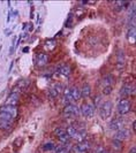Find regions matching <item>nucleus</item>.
I'll list each match as a JSON object with an SVG mask.
<instances>
[{
    "label": "nucleus",
    "instance_id": "2",
    "mask_svg": "<svg viewBox=\"0 0 136 153\" xmlns=\"http://www.w3.org/2000/svg\"><path fill=\"white\" fill-rule=\"evenodd\" d=\"M112 108H113V105L111 101H105L102 106H100V111H99V114H100V117L103 120H106L111 116L112 114Z\"/></svg>",
    "mask_w": 136,
    "mask_h": 153
},
{
    "label": "nucleus",
    "instance_id": "29",
    "mask_svg": "<svg viewBox=\"0 0 136 153\" xmlns=\"http://www.w3.org/2000/svg\"><path fill=\"white\" fill-rule=\"evenodd\" d=\"M131 153H136V147H133L131 148Z\"/></svg>",
    "mask_w": 136,
    "mask_h": 153
},
{
    "label": "nucleus",
    "instance_id": "7",
    "mask_svg": "<svg viewBox=\"0 0 136 153\" xmlns=\"http://www.w3.org/2000/svg\"><path fill=\"white\" fill-rule=\"evenodd\" d=\"M13 120L14 119L9 117L8 115L0 113V129H5V130L11 129L12 125H13Z\"/></svg>",
    "mask_w": 136,
    "mask_h": 153
},
{
    "label": "nucleus",
    "instance_id": "3",
    "mask_svg": "<svg viewBox=\"0 0 136 153\" xmlns=\"http://www.w3.org/2000/svg\"><path fill=\"white\" fill-rule=\"evenodd\" d=\"M131 109V104L128 99H121L118 104V113L120 115H125L128 114Z\"/></svg>",
    "mask_w": 136,
    "mask_h": 153
},
{
    "label": "nucleus",
    "instance_id": "23",
    "mask_svg": "<svg viewBox=\"0 0 136 153\" xmlns=\"http://www.w3.org/2000/svg\"><path fill=\"white\" fill-rule=\"evenodd\" d=\"M112 145H113V146H114V148H115V150H118V151L122 148V144H121V142H120V140H117V139H113Z\"/></svg>",
    "mask_w": 136,
    "mask_h": 153
},
{
    "label": "nucleus",
    "instance_id": "4",
    "mask_svg": "<svg viewBox=\"0 0 136 153\" xmlns=\"http://www.w3.org/2000/svg\"><path fill=\"white\" fill-rule=\"evenodd\" d=\"M0 113L8 115L12 119H15L17 116V108L15 106H11V105H4L0 107Z\"/></svg>",
    "mask_w": 136,
    "mask_h": 153
},
{
    "label": "nucleus",
    "instance_id": "11",
    "mask_svg": "<svg viewBox=\"0 0 136 153\" xmlns=\"http://www.w3.org/2000/svg\"><path fill=\"white\" fill-rule=\"evenodd\" d=\"M134 91H135L134 86H131L130 84H125V85L121 87V90H120V96L126 99V98L129 97L130 95H134Z\"/></svg>",
    "mask_w": 136,
    "mask_h": 153
},
{
    "label": "nucleus",
    "instance_id": "15",
    "mask_svg": "<svg viewBox=\"0 0 136 153\" xmlns=\"http://www.w3.org/2000/svg\"><path fill=\"white\" fill-rule=\"evenodd\" d=\"M129 137V130H127V129H120V130H118L117 131V134H115V136H114V139H117V140H123V139H127Z\"/></svg>",
    "mask_w": 136,
    "mask_h": 153
},
{
    "label": "nucleus",
    "instance_id": "17",
    "mask_svg": "<svg viewBox=\"0 0 136 153\" xmlns=\"http://www.w3.org/2000/svg\"><path fill=\"white\" fill-rule=\"evenodd\" d=\"M58 73L61 74L62 76H69V74H70V67L68 65H61L58 68Z\"/></svg>",
    "mask_w": 136,
    "mask_h": 153
},
{
    "label": "nucleus",
    "instance_id": "9",
    "mask_svg": "<svg viewBox=\"0 0 136 153\" xmlns=\"http://www.w3.org/2000/svg\"><path fill=\"white\" fill-rule=\"evenodd\" d=\"M123 125H125L123 119H114V120H112V121L110 122V125H108V128H110L111 130H117V131H118V130L122 129Z\"/></svg>",
    "mask_w": 136,
    "mask_h": 153
},
{
    "label": "nucleus",
    "instance_id": "25",
    "mask_svg": "<svg viewBox=\"0 0 136 153\" xmlns=\"http://www.w3.org/2000/svg\"><path fill=\"white\" fill-rule=\"evenodd\" d=\"M114 5H115V8L118 9V11H120V9H122L123 8V6L126 5L123 1H118V3H114Z\"/></svg>",
    "mask_w": 136,
    "mask_h": 153
},
{
    "label": "nucleus",
    "instance_id": "19",
    "mask_svg": "<svg viewBox=\"0 0 136 153\" xmlns=\"http://www.w3.org/2000/svg\"><path fill=\"white\" fill-rule=\"evenodd\" d=\"M56 46H57L56 39H48V40H46V43H45V47H46L48 51L54 50V48H56Z\"/></svg>",
    "mask_w": 136,
    "mask_h": 153
},
{
    "label": "nucleus",
    "instance_id": "16",
    "mask_svg": "<svg viewBox=\"0 0 136 153\" xmlns=\"http://www.w3.org/2000/svg\"><path fill=\"white\" fill-rule=\"evenodd\" d=\"M19 92H12L9 95V97L7 98V105H11V106H16L17 103H19Z\"/></svg>",
    "mask_w": 136,
    "mask_h": 153
},
{
    "label": "nucleus",
    "instance_id": "14",
    "mask_svg": "<svg viewBox=\"0 0 136 153\" xmlns=\"http://www.w3.org/2000/svg\"><path fill=\"white\" fill-rule=\"evenodd\" d=\"M61 85L60 84H54L51 89H50V91H48V95H50V97L51 98H57L59 95H60V92H61Z\"/></svg>",
    "mask_w": 136,
    "mask_h": 153
},
{
    "label": "nucleus",
    "instance_id": "24",
    "mask_svg": "<svg viewBox=\"0 0 136 153\" xmlns=\"http://www.w3.org/2000/svg\"><path fill=\"white\" fill-rule=\"evenodd\" d=\"M43 148H44L45 151H51V150L54 148V144H53V143H46V144H44Z\"/></svg>",
    "mask_w": 136,
    "mask_h": 153
},
{
    "label": "nucleus",
    "instance_id": "18",
    "mask_svg": "<svg viewBox=\"0 0 136 153\" xmlns=\"http://www.w3.org/2000/svg\"><path fill=\"white\" fill-rule=\"evenodd\" d=\"M81 92V97H89L90 93H91V89H90V85L89 84H84V86L82 87V90H80Z\"/></svg>",
    "mask_w": 136,
    "mask_h": 153
},
{
    "label": "nucleus",
    "instance_id": "6",
    "mask_svg": "<svg viewBox=\"0 0 136 153\" xmlns=\"http://www.w3.org/2000/svg\"><path fill=\"white\" fill-rule=\"evenodd\" d=\"M90 150V143L87 140H82L77 145L73 146L72 152L73 153H87Z\"/></svg>",
    "mask_w": 136,
    "mask_h": 153
},
{
    "label": "nucleus",
    "instance_id": "13",
    "mask_svg": "<svg viewBox=\"0 0 136 153\" xmlns=\"http://www.w3.org/2000/svg\"><path fill=\"white\" fill-rule=\"evenodd\" d=\"M125 65H126V60H125V53L123 51H119L118 52V56H117V67L118 69H122L125 68Z\"/></svg>",
    "mask_w": 136,
    "mask_h": 153
},
{
    "label": "nucleus",
    "instance_id": "10",
    "mask_svg": "<svg viewBox=\"0 0 136 153\" xmlns=\"http://www.w3.org/2000/svg\"><path fill=\"white\" fill-rule=\"evenodd\" d=\"M56 135L58 136V138H59V140L61 143H68L69 139H70V137L67 134V131L65 129H62V128H57L56 129Z\"/></svg>",
    "mask_w": 136,
    "mask_h": 153
},
{
    "label": "nucleus",
    "instance_id": "12",
    "mask_svg": "<svg viewBox=\"0 0 136 153\" xmlns=\"http://www.w3.org/2000/svg\"><path fill=\"white\" fill-rule=\"evenodd\" d=\"M47 61H48V56H47V54H45V53H39V54H37V58H36V65H37L38 67H43V66H45V65L47 64Z\"/></svg>",
    "mask_w": 136,
    "mask_h": 153
},
{
    "label": "nucleus",
    "instance_id": "20",
    "mask_svg": "<svg viewBox=\"0 0 136 153\" xmlns=\"http://www.w3.org/2000/svg\"><path fill=\"white\" fill-rule=\"evenodd\" d=\"M135 35H136V30L134 26H131L129 30H128V34H127V37H128V40L134 43L135 42Z\"/></svg>",
    "mask_w": 136,
    "mask_h": 153
},
{
    "label": "nucleus",
    "instance_id": "27",
    "mask_svg": "<svg viewBox=\"0 0 136 153\" xmlns=\"http://www.w3.org/2000/svg\"><path fill=\"white\" fill-rule=\"evenodd\" d=\"M97 153H107V152H106V151H105V150H103V148H99V150H98V152H97Z\"/></svg>",
    "mask_w": 136,
    "mask_h": 153
},
{
    "label": "nucleus",
    "instance_id": "21",
    "mask_svg": "<svg viewBox=\"0 0 136 153\" xmlns=\"http://www.w3.org/2000/svg\"><path fill=\"white\" fill-rule=\"evenodd\" d=\"M112 83H113V77H112L111 75H107V76H105V77L103 78V85H104L105 87L112 86Z\"/></svg>",
    "mask_w": 136,
    "mask_h": 153
},
{
    "label": "nucleus",
    "instance_id": "5",
    "mask_svg": "<svg viewBox=\"0 0 136 153\" xmlns=\"http://www.w3.org/2000/svg\"><path fill=\"white\" fill-rule=\"evenodd\" d=\"M64 114L66 117H75V116L80 115V108L76 105L69 104L64 108Z\"/></svg>",
    "mask_w": 136,
    "mask_h": 153
},
{
    "label": "nucleus",
    "instance_id": "8",
    "mask_svg": "<svg viewBox=\"0 0 136 153\" xmlns=\"http://www.w3.org/2000/svg\"><path fill=\"white\" fill-rule=\"evenodd\" d=\"M80 114L86 117H91L95 114V106L92 104H84L80 108Z\"/></svg>",
    "mask_w": 136,
    "mask_h": 153
},
{
    "label": "nucleus",
    "instance_id": "22",
    "mask_svg": "<svg viewBox=\"0 0 136 153\" xmlns=\"http://www.w3.org/2000/svg\"><path fill=\"white\" fill-rule=\"evenodd\" d=\"M69 152H70L69 146H62V147H59L56 153H69Z\"/></svg>",
    "mask_w": 136,
    "mask_h": 153
},
{
    "label": "nucleus",
    "instance_id": "26",
    "mask_svg": "<svg viewBox=\"0 0 136 153\" xmlns=\"http://www.w3.org/2000/svg\"><path fill=\"white\" fill-rule=\"evenodd\" d=\"M112 92V86H107V87H104V91H103V95L105 96H108Z\"/></svg>",
    "mask_w": 136,
    "mask_h": 153
},
{
    "label": "nucleus",
    "instance_id": "28",
    "mask_svg": "<svg viewBox=\"0 0 136 153\" xmlns=\"http://www.w3.org/2000/svg\"><path fill=\"white\" fill-rule=\"evenodd\" d=\"M23 52H24V53L29 52V47H24V48H23Z\"/></svg>",
    "mask_w": 136,
    "mask_h": 153
},
{
    "label": "nucleus",
    "instance_id": "1",
    "mask_svg": "<svg viewBox=\"0 0 136 153\" xmlns=\"http://www.w3.org/2000/svg\"><path fill=\"white\" fill-rule=\"evenodd\" d=\"M67 134L69 135L70 138H75L80 143L83 140V138L86 136V129L84 128H77L75 126H70L67 128Z\"/></svg>",
    "mask_w": 136,
    "mask_h": 153
}]
</instances>
